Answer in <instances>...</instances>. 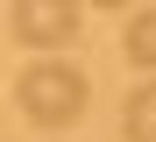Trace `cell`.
I'll use <instances>...</instances> for the list:
<instances>
[{
  "label": "cell",
  "instance_id": "cell-1",
  "mask_svg": "<svg viewBox=\"0 0 156 142\" xmlns=\"http://www.w3.org/2000/svg\"><path fill=\"white\" fill-rule=\"evenodd\" d=\"M14 100H21L29 121H43V128H71L78 114H85L92 85H85L78 64H29V71L14 78Z\"/></svg>",
  "mask_w": 156,
  "mask_h": 142
},
{
  "label": "cell",
  "instance_id": "cell-2",
  "mask_svg": "<svg viewBox=\"0 0 156 142\" xmlns=\"http://www.w3.org/2000/svg\"><path fill=\"white\" fill-rule=\"evenodd\" d=\"M71 36H78V7H71V0H29V7H14V43L57 50Z\"/></svg>",
  "mask_w": 156,
  "mask_h": 142
},
{
  "label": "cell",
  "instance_id": "cell-3",
  "mask_svg": "<svg viewBox=\"0 0 156 142\" xmlns=\"http://www.w3.org/2000/svg\"><path fill=\"white\" fill-rule=\"evenodd\" d=\"M121 128H128V142H156V78L128 93V107H121Z\"/></svg>",
  "mask_w": 156,
  "mask_h": 142
},
{
  "label": "cell",
  "instance_id": "cell-4",
  "mask_svg": "<svg viewBox=\"0 0 156 142\" xmlns=\"http://www.w3.org/2000/svg\"><path fill=\"white\" fill-rule=\"evenodd\" d=\"M121 43H128V64L156 71V7H135V21L121 28Z\"/></svg>",
  "mask_w": 156,
  "mask_h": 142
}]
</instances>
